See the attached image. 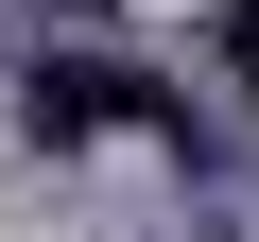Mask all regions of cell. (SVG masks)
<instances>
[{"label": "cell", "instance_id": "1", "mask_svg": "<svg viewBox=\"0 0 259 242\" xmlns=\"http://www.w3.org/2000/svg\"><path fill=\"white\" fill-rule=\"evenodd\" d=\"M35 139H173V104L139 69H104V52H52L35 69Z\"/></svg>", "mask_w": 259, "mask_h": 242}, {"label": "cell", "instance_id": "2", "mask_svg": "<svg viewBox=\"0 0 259 242\" xmlns=\"http://www.w3.org/2000/svg\"><path fill=\"white\" fill-rule=\"evenodd\" d=\"M225 69H242V87H259V0H242V18H225Z\"/></svg>", "mask_w": 259, "mask_h": 242}]
</instances>
